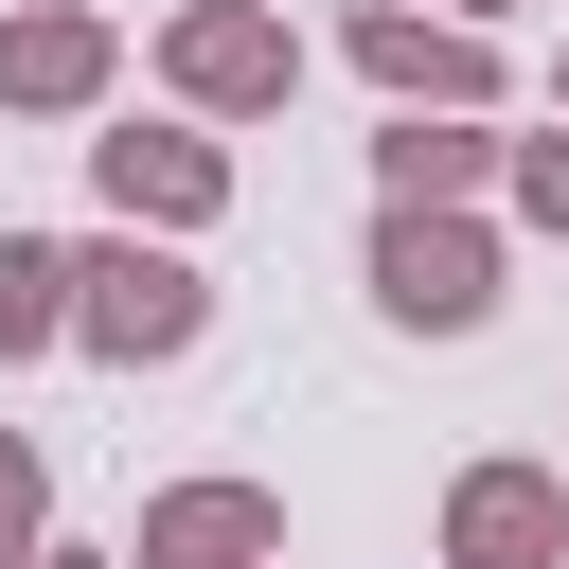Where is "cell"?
<instances>
[{"instance_id": "4", "label": "cell", "mask_w": 569, "mask_h": 569, "mask_svg": "<svg viewBox=\"0 0 569 569\" xmlns=\"http://www.w3.org/2000/svg\"><path fill=\"white\" fill-rule=\"evenodd\" d=\"M338 53H356L391 107H427V124H480V107H498V36H462V18H427V0H356Z\"/></svg>"}, {"instance_id": "7", "label": "cell", "mask_w": 569, "mask_h": 569, "mask_svg": "<svg viewBox=\"0 0 569 569\" xmlns=\"http://www.w3.org/2000/svg\"><path fill=\"white\" fill-rule=\"evenodd\" d=\"M267 551H284V498L267 480H160L142 533H124V569H267Z\"/></svg>"}, {"instance_id": "9", "label": "cell", "mask_w": 569, "mask_h": 569, "mask_svg": "<svg viewBox=\"0 0 569 569\" xmlns=\"http://www.w3.org/2000/svg\"><path fill=\"white\" fill-rule=\"evenodd\" d=\"M480 178H516L498 124H427V107H391V142H373V213H462Z\"/></svg>"}, {"instance_id": "14", "label": "cell", "mask_w": 569, "mask_h": 569, "mask_svg": "<svg viewBox=\"0 0 569 569\" xmlns=\"http://www.w3.org/2000/svg\"><path fill=\"white\" fill-rule=\"evenodd\" d=\"M445 18H462V36H480V18H498V0H445Z\"/></svg>"}, {"instance_id": "10", "label": "cell", "mask_w": 569, "mask_h": 569, "mask_svg": "<svg viewBox=\"0 0 569 569\" xmlns=\"http://www.w3.org/2000/svg\"><path fill=\"white\" fill-rule=\"evenodd\" d=\"M71 302H89V267H71L53 231H0V373H18V356H53V338H71Z\"/></svg>"}, {"instance_id": "8", "label": "cell", "mask_w": 569, "mask_h": 569, "mask_svg": "<svg viewBox=\"0 0 569 569\" xmlns=\"http://www.w3.org/2000/svg\"><path fill=\"white\" fill-rule=\"evenodd\" d=\"M107 71H124V36H107L89 0H18V18H0V107L71 124V107H107Z\"/></svg>"}, {"instance_id": "15", "label": "cell", "mask_w": 569, "mask_h": 569, "mask_svg": "<svg viewBox=\"0 0 569 569\" xmlns=\"http://www.w3.org/2000/svg\"><path fill=\"white\" fill-rule=\"evenodd\" d=\"M551 89H569V71H551Z\"/></svg>"}, {"instance_id": "5", "label": "cell", "mask_w": 569, "mask_h": 569, "mask_svg": "<svg viewBox=\"0 0 569 569\" xmlns=\"http://www.w3.org/2000/svg\"><path fill=\"white\" fill-rule=\"evenodd\" d=\"M373 302L409 338H480L498 320V231L480 213H373Z\"/></svg>"}, {"instance_id": "12", "label": "cell", "mask_w": 569, "mask_h": 569, "mask_svg": "<svg viewBox=\"0 0 569 569\" xmlns=\"http://www.w3.org/2000/svg\"><path fill=\"white\" fill-rule=\"evenodd\" d=\"M498 196H516V213H533V231L569 249V142H516V178H498Z\"/></svg>"}, {"instance_id": "6", "label": "cell", "mask_w": 569, "mask_h": 569, "mask_svg": "<svg viewBox=\"0 0 569 569\" xmlns=\"http://www.w3.org/2000/svg\"><path fill=\"white\" fill-rule=\"evenodd\" d=\"M445 569H569V462H462L445 480Z\"/></svg>"}, {"instance_id": "3", "label": "cell", "mask_w": 569, "mask_h": 569, "mask_svg": "<svg viewBox=\"0 0 569 569\" xmlns=\"http://www.w3.org/2000/svg\"><path fill=\"white\" fill-rule=\"evenodd\" d=\"M89 196H107V231L196 249V231L231 213V142H213V124H178V107H160V124H107V142H89Z\"/></svg>"}, {"instance_id": "2", "label": "cell", "mask_w": 569, "mask_h": 569, "mask_svg": "<svg viewBox=\"0 0 569 569\" xmlns=\"http://www.w3.org/2000/svg\"><path fill=\"white\" fill-rule=\"evenodd\" d=\"M160 89H178V124H267L302 89V36L267 0H178L160 18Z\"/></svg>"}, {"instance_id": "13", "label": "cell", "mask_w": 569, "mask_h": 569, "mask_svg": "<svg viewBox=\"0 0 569 569\" xmlns=\"http://www.w3.org/2000/svg\"><path fill=\"white\" fill-rule=\"evenodd\" d=\"M36 569H107V551H36Z\"/></svg>"}, {"instance_id": "11", "label": "cell", "mask_w": 569, "mask_h": 569, "mask_svg": "<svg viewBox=\"0 0 569 569\" xmlns=\"http://www.w3.org/2000/svg\"><path fill=\"white\" fill-rule=\"evenodd\" d=\"M36 516H53V480H36V445L0 427V569H36Z\"/></svg>"}, {"instance_id": "1", "label": "cell", "mask_w": 569, "mask_h": 569, "mask_svg": "<svg viewBox=\"0 0 569 569\" xmlns=\"http://www.w3.org/2000/svg\"><path fill=\"white\" fill-rule=\"evenodd\" d=\"M71 267H89L71 338H89L107 373H160V356H196V338H213V284H196V249H160V231H107V249H71Z\"/></svg>"}]
</instances>
